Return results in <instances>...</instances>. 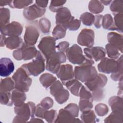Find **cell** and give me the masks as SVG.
Instances as JSON below:
<instances>
[{
	"mask_svg": "<svg viewBox=\"0 0 123 123\" xmlns=\"http://www.w3.org/2000/svg\"><path fill=\"white\" fill-rule=\"evenodd\" d=\"M38 28L34 24H30L25 27L24 37V42L28 45L34 46L36 44L39 37Z\"/></svg>",
	"mask_w": 123,
	"mask_h": 123,
	"instance_id": "obj_11",
	"label": "cell"
},
{
	"mask_svg": "<svg viewBox=\"0 0 123 123\" xmlns=\"http://www.w3.org/2000/svg\"><path fill=\"white\" fill-rule=\"evenodd\" d=\"M98 74L95 67L91 65L76 66L74 69V78L83 83L93 80Z\"/></svg>",
	"mask_w": 123,
	"mask_h": 123,
	"instance_id": "obj_6",
	"label": "cell"
},
{
	"mask_svg": "<svg viewBox=\"0 0 123 123\" xmlns=\"http://www.w3.org/2000/svg\"><path fill=\"white\" fill-rule=\"evenodd\" d=\"M100 1L101 2V3L103 5H109L110 4H111V3L112 2V0H100Z\"/></svg>",
	"mask_w": 123,
	"mask_h": 123,
	"instance_id": "obj_59",
	"label": "cell"
},
{
	"mask_svg": "<svg viewBox=\"0 0 123 123\" xmlns=\"http://www.w3.org/2000/svg\"><path fill=\"white\" fill-rule=\"evenodd\" d=\"M15 88L14 82L11 77H6L0 79V92H11Z\"/></svg>",
	"mask_w": 123,
	"mask_h": 123,
	"instance_id": "obj_26",
	"label": "cell"
},
{
	"mask_svg": "<svg viewBox=\"0 0 123 123\" xmlns=\"http://www.w3.org/2000/svg\"><path fill=\"white\" fill-rule=\"evenodd\" d=\"M84 52L87 58L96 62L101 60L106 56L105 49L101 47L85 48L84 49Z\"/></svg>",
	"mask_w": 123,
	"mask_h": 123,
	"instance_id": "obj_14",
	"label": "cell"
},
{
	"mask_svg": "<svg viewBox=\"0 0 123 123\" xmlns=\"http://www.w3.org/2000/svg\"><path fill=\"white\" fill-rule=\"evenodd\" d=\"M95 33L91 29L84 28L79 33L77 39V43L82 46L90 48L94 44Z\"/></svg>",
	"mask_w": 123,
	"mask_h": 123,
	"instance_id": "obj_10",
	"label": "cell"
},
{
	"mask_svg": "<svg viewBox=\"0 0 123 123\" xmlns=\"http://www.w3.org/2000/svg\"><path fill=\"white\" fill-rule=\"evenodd\" d=\"M123 71H118L112 73L111 75V78L114 81H119L121 79H123Z\"/></svg>",
	"mask_w": 123,
	"mask_h": 123,
	"instance_id": "obj_54",
	"label": "cell"
},
{
	"mask_svg": "<svg viewBox=\"0 0 123 123\" xmlns=\"http://www.w3.org/2000/svg\"><path fill=\"white\" fill-rule=\"evenodd\" d=\"M107 76L102 74H98L97 76L93 80L85 83L86 87L91 91H93L99 88H102L107 83Z\"/></svg>",
	"mask_w": 123,
	"mask_h": 123,
	"instance_id": "obj_16",
	"label": "cell"
},
{
	"mask_svg": "<svg viewBox=\"0 0 123 123\" xmlns=\"http://www.w3.org/2000/svg\"><path fill=\"white\" fill-rule=\"evenodd\" d=\"M79 20L83 25L86 26H91L94 24L95 16L91 13L85 12L80 15Z\"/></svg>",
	"mask_w": 123,
	"mask_h": 123,
	"instance_id": "obj_36",
	"label": "cell"
},
{
	"mask_svg": "<svg viewBox=\"0 0 123 123\" xmlns=\"http://www.w3.org/2000/svg\"><path fill=\"white\" fill-rule=\"evenodd\" d=\"M57 80V78L49 73H44L41 75L39 81L43 87L48 88L51 85Z\"/></svg>",
	"mask_w": 123,
	"mask_h": 123,
	"instance_id": "obj_27",
	"label": "cell"
},
{
	"mask_svg": "<svg viewBox=\"0 0 123 123\" xmlns=\"http://www.w3.org/2000/svg\"><path fill=\"white\" fill-rule=\"evenodd\" d=\"M40 104L44 108L47 110H48L53 107L54 102L51 98L47 97L42 99V100L40 101Z\"/></svg>",
	"mask_w": 123,
	"mask_h": 123,
	"instance_id": "obj_50",
	"label": "cell"
},
{
	"mask_svg": "<svg viewBox=\"0 0 123 123\" xmlns=\"http://www.w3.org/2000/svg\"><path fill=\"white\" fill-rule=\"evenodd\" d=\"M57 111L51 109L49 111L47 110L45 113L44 119L49 123H54L57 116Z\"/></svg>",
	"mask_w": 123,
	"mask_h": 123,
	"instance_id": "obj_45",
	"label": "cell"
},
{
	"mask_svg": "<svg viewBox=\"0 0 123 123\" xmlns=\"http://www.w3.org/2000/svg\"><path fill=\"white\" fill-rule=\"evenodd\" d=\"M46 11V9L40 8L34 4L24 9L23 15L26 20L31 21L42 17Z\"/></svg>",
	"mask_w": 123,
	"mask_h": 123,
	"instance_id": "obj_13",
	"label": "cell"
},
{
	"mask_svg": "<svg viewBox=\"0 0 123 123\" xmlns=\"http://www.w3.org/2000/svg\"><path fill=\"white\" fill-rule=\"evenodd\" d=\"M123 37L116 32H111L107 34V39L109 43L116 47L122 53L123 49Z\"/></svg>",
	"mask_w": 123,
	"mask_h": 123,
	"instance_id": "obj_20",
	"label": "cell"
},
{
	"mask_svg": "<svg viewBox=\"0 0 123 123\" xmlns=\"http://www.w3.org/2000/svg\"><path fill=\"white\" fill-rule=\"evenodd\" d=\"M105 49L108 56L111 59L114 60L117 59L120 56V53L118 49L110 43H108L106 45Z\"/></svg>",
	"mask_w": 123,
	"mask_h": 123,
	"instance_id": "obj_34",
	"label": "cell"
},
{
	"mask_svg": "<svg viewBox=\"0 0 123 123\" xmlns=\"http://www.w3.org/2000/svg\"><path fill=\"white\" fill-rule=\"evenodd\" d=\"M123 55H121L116 61L114 59L104 57L98 64V71L107 74H112L118 71H123Z\"/></svg>",
	"mask_w": 123,
	"mask_h": 123,
	"instance_id": "obj_4",
	"label": "cell"
},
{
	"mask_svg": "<svg viewBox=\"0 0 123 123\" xmlns=\"http://www.w3.org/2000/svg\"><path fill=\"white\" fill-rule=\"evenodd\" d=\"M10 11L6 8L0 9V26L2 27L10 23Z\"/></svg>",
	"mask_w": 123,
	"mask_h": 123,
	"instance_id": "obj_32",
	"label": "cell"
},
{
	"mask_svg": "<svg viewBox=\"0 0 123 123\" xmlns=\"http://www.w3.org/2000/svg\"><path fill=\"white\" fill-rule=\"evenodd\" d=\"M23 26L21 23L16 21H12L5 26L0 27L1 34L9 37H19L23 32Z\"/></svg>",
	"mask_w": 123,
	"mask_h": 123,
	"instance_id": "obj_12",
	"label": "cell"
},
{
	"mask_svg": "<svg viewBox=\"0 0 123 123\" xmlns=\"http://www.w3.org/2000/svg\"><path fill=\"white\" fill-rule=\"evenodd\" d=\"M36 106L35 104L29 101L26 103H23L19 106H15L14 113L16 116L14 118L12 123H26L30 117H34L35 114Z\"/></svg>",
	"mask_w": 123,
	"mask_h": 123,
	"instance_id": "obj_2",
	"label": "cell"
},
{
	"mask_svg": "<svg viewBox=\"0 0 123 123\" xmlns=\"http://www.w3.org/2000/svg\"><path fill=\"white\" fill-rule=\"evenodd\" d=\"M114 23L117 28V31L123 33V13H117L114 14Z\"/></svg>",
	"mask_w": 123,
	"mask_h": 123,
	"instance_id": "obj_44",
	"label": "cell"
},
{
	"mask_svg": "<svg viewBox=\"0 0 123 123\" xmlns=\"http://www.w3.org/2000/svg\"><path fill=\"white\" fill-rule=\"evenodd\" d=\"M23 43V40L21 37L18 36L8 37L6 39L5 46L7 49L13 50L20 48Z\"/></svg>",
	"mask_w": 123,
	"mask_h": 123,
	"instance_id": "obj_22",
	"label": "cell"
},
{
	"mask_svg": "<svg viewBox=\"0 0 123 123\" xmlns=\"http://www.w3.org/2000/svg\"><path fill=\"white\" fill-rule=\"evenodd\" d=\"M72 94L78 97L79 93L82 85L81 82L75 78H73L66 82L64 85Z\"/></svg>",
	"mask_w": 123,
	"mask_h": 123,
	"instance_id": "obj_23",
	"label": "cell"
},
{
	"mask_svg": "<svg viewBox=\"0 0 123 123\" xmlns=\"http://www.w3.org/2000/svg\"><path fill=\"white\" fill-rule=\"evenodd\" d=\"M66 56L69 61L74 64L79 65H93L94 61L83 55L81 48L77 44H74L66 51Z\"/></svg>",
	"mask_w": 123,
	"mask_h": 123,
	"instance_id": "obj_1",
	"label": "cell"
},
{
	"mask_svg": "<svg viewBox=\"0 0 123 123\" xmlns=\"http://www.w3.org/2000/svg\"><path fill=\"white\" fill-rule=\"evenodd\" d=\"M26 99V95L25 92L15 89L12 92L11 99L15 106H19L25 103Z\"/></svg>",
	"mask_w": 123,
	"mask_h": 123,
	"instance_id": "obj_21",
	"label": "cell"
},
{
	"mask_svg": "<svg viewBox=\"0 0 123 123\" xmlns=\"http://www.w3.org/2000/svg\"><path fill=\"white\" fill-rule=\"evenodd\" d=\"M123 111H113L105 119L104 122L105 123H120L123 122Z\"/></svg>",
	"mask_w": 123,
	"mask_h": 123,
	"instance_id": "obj_29",
	"label": "cell"
},
{
	"mask_svg": "<svg viewBox=\"0 0 123 123\" xmlns=\"http://www.w3.org/2000/svg\"><path fill=\"white\" fill-rule=\"evenodd\" d=\"M6 38L5 36L1 34L0 35V47H2L5 45Z\"/></svg>",
	"mask_w": 123,
	"mask_h": 123,
	"instance_id": "obj_56",
	"label": "cell"
},
{
	"mask_svg": "<svg viewBox=\"0 0 123 123\" xmlns=\"http://www.w3.org/2000/svg\"><path fill=\"white\" fill-rule=\"evenodd\" d=\"M79 96L81 98H89L92 99V95L91 91L84 86H82L80 88Z\"/></svg>",
	"mask_w": 123,
	"mask_h": 123,
	"instance_id": "obj_49",
	"label": "cell"
},
{
	"mask_svg": "<svg viewBox=\"0 0 123 123\" xmlns=\"http://www.w3.org/2000/svg\"><path fill=\"white\" fill-rule=\"evenodd\" d=\"M14 69L12 61L8 58H1L0 60V75L1 77H8Z\"/></svg>",
	"mask_w": 123,
	"mask_h": 123,
	"instance_id": "obj_17",
	"label": "cell"
},
{
	"mask_svg": "<svg viewBox=\"0 0 123 123\" xmlns=\"http://www.w3.org/2000/svg\"><path fill=\"white\" fill-rule=\"evenodd\" d=\"M72 16L70 11L67 8L62 7L56 12L55 16L56 24L62 25L65 26Z\"/></svg>",
	"mask_w": 123,
	"mask_h": 123,
	"instance_id": "obj_18",
	"label": "cell"
},
{
	"mask_svg": "<svg viewBox=\"0 0 123 123\" xmlns=\"http://www.w3.org/2000/svg\"><path fill=\"white\" fill-rule=\"evenodd\" d=\"M93 100L89 98H81L79 101L78 107L81 112L91 110L93 107Z\"/></svg>",
	"mask_w": 123,
	"mask_h": 123,
	"instance_id": "obj_35",
	"label": "cell"
},
{
	"mask_svg": "<svg viewBox=\"0 0 123 123\" xmlns=\"http://www.w3.org/2000/svg\"><path fill=\"white\" fill-rule=\"evenodd\" d=\"M33 2V0H12L10 7L12 8L21 9L25 8Z\"/></svg>",
	"mask_w": 123,
	"mask_h": 123,
	"instance_id": "obj_37",
	"label": "cell"
},
{
	"mask_svg": "<svg viewBox=\"0 0 123 123\" xmlns=\"http://www.w3.org/2000/svg\"><path fill=\"white\" fill-rule=\"evenodd\" d=\"M66 0H53L50 1V4L49 6V9L50 11L53 12H57L66 3Z\"/></svg>",
	"mask_w": 123,
	"mask_h": 123,
	"instance_id": "obj_43",
	"label": "cell"
},
{
	"mask_svg": "<svg viewBox=\"0 0 123 123\" xmlns=\"http://www.w3.org/2000/svg\"><path fill=\"white\" fill-rule=\"evenodd\" d=\"M103 16L101 14H98L95 16L94 25L96 28H100L102 25V21Z\"/></svg>",
	"mask_w": 123,
	"mask_h": 123,
	"instance_id": "obj_53",
	"label": "cell"
},
{
	"mask_svg": "<svg viewBox=\"0 0 123 123\" xmlns=\"http://www.w3.org/2000/svg\"><path fill=\"white\" fill-rule=\"evenodd\" d=\"M12 94L10 92H0V102L1 105L12 106L13 103L11 99Z\"/></svg>",
	"mask_w": 123,
	"mask_h": 123,
	"instance_id": "obj_40",
	"label": "cell"
},
{
	"mask_svg": "<svg viewBox=\"0 0 123 123\" xmlns=\"http://www.w3.org/2000/svg\"><path fill=\"white\" fill-rule=\"evenodd\" d=\"M110 10L113 14L123 13V0H113L111 3Z\"/></svg>",
	"mask_w": 123,
	"mask_h": 123,
	"instance_id": "obj_38",
	"label": "cell"
},
{
	"mask_svg": "<svg viewBox=\"0 0 123 123\" xmlns=\"http://www.w3.org/2000/svg\"><path fill=\"white\" fill-rule=\"evenodd\" d=\"M12 79L14 82L15 89L27 92L32 83V79L29 74L22 67L18 68L12 75Z\"/></svg>",
	"mask_w": 123,
	"mask_h": 123,
	"instance_id": "obj_3",
	"label": "cell"
},
{
	"mask_svg": "<svg viewBox=\"0 0 123 123\" xmlns=\"http://www.w3.org/2000/svg\"><path fill=\"white\" fill-rule=\"evenodd\" d=\"M46 111L47 110L44 108L40 103L38 104L36 106L35 115L37 117L40 118L41 119H44V114Z\"/></svg>",
	"mask_w": 123,
	"mask_h": 123,
	"instance_id": "obj_51",
	"label": "cell"
},
{
	"mask_svg": "<svg viewBox=\"0 0 123 123\" xmlns=\"http://www.w3.org/2000/svg\"><path fill=\"white\" fill-rule=\"evenodd\" d=\"M56 75L59 78L62 85L73 78H74V71L72 65L69 64L61 65Z\"/></svg>",
	"mask_w": 123,
	"mask_h": 123,
	"instance_id": "obj_15",
	"label": "cell"
},
{
	"mask_svg": "<svg viewBox=\"0 0 123 123\" xmlns=\"http://www.w3.org/2000/svg\"><path fill=\"white\" fill-rule=\"evenodd\" d=\"M54 123H83L76 117H74L67 110L61 109L59 110Z\"/></svg>",
	"mask_w": 123,
	"mask_h": 123,
	"instance_id": "obj_19",
	"label": "cell"
},
{
	"mask_svg": "<svg viewBox=\"0 0 123 123\" xmlns=\"http://www.w3.org/2000/svg\"><path fill=\"white\" fill-rule=\"evenodd\" d=\"M70 96L69 91L64 88L59 91L54 96L55 99L59 104H62L66 102Z\"/></svg>",
	"mask_w": 123,
	"mask_h": 123,
	"instance_id": "obj_33",
	"label": "cell"
},
{
	"mask_svg": "<svg viewBox=\"0 0 123 123\" xmlns=\"http://www.w3.org/2000/svg\"><path fill=\"white\" fill-rule=\"evenodd\" d=\"M29 122H37V123H44V121L42 119L37 118H35V117H32V118L30 119Z\"/></svg>",
	"mask_w": 123,
	"mask_h": 123,
	"instance_id": "obj_58",
	"label": "cell"
},
{
	"mask_svg": "<svg viewBox=\"0 0 123 123\" xmlns=\"http://www.w3.org/2000/svg\"><path fill=\"white\" fill-rule=\"evenodd\" d=\"M66 61V56L64 53L56 51L46 59V69L50 72L56 74L61 64L65 62Z\"/></svg>",
	"mask_w": 123,
	"mask_h": 123,
	"instance_id": "obj_7",
	"label": "cell"
},
{
	"mask_svg": "<svg viewBox=\"0 0 123 123\" xmlns=\"http://www.w3.org/2000/svg\"><path fill=\"white\" fill-rule=\"evenodd\" d=\"M69 43L68 41H63L60 42L56 46V49H58V51L64 53L66 52V50L69 48Z\"/></svg>",
	"mask_w": 123,
	"mask_h": 123,
	"instance_id": "obj_52",
	"label": "cell"
},
{
	"mask_svg": "<svg viewBox=\"0 0 123 123\" xmlns=\"http://www.w3.org/2000/svg\"><path fill=\"white\" fill-rule=\"evenodd\" d=\"M67 110L74 117H77L79 114V107L75 103H70L64 108Z\"/></svg>",
	"mask_w": 123,
	"mask_h": 123,
	"instance_id": "obj_47",
	"label": "cell"
},
{
	"mask_svg": "<svg viewBox=\"0 0 123 123\" xmlns=\"http://www.w3.org/2000/svg\"><path fill=\"white\" fill-rule=\"evenodd\" d=\"M104 6L99 0H90L88 3V8L89 11L94 14H98L104 10Z\"/></svg>",
	"mask_w": 123,
	"mask_h": 123,
	"instance_id": "obj_30",
	"label": "cell"
},
{
	"mask_svg": "<svg viewBox=\"0 0 123 123\" xmlns=\"http://www.w3.org/2000/svg\"><path fill=\"white\" fill-rule=\"evenodd\" d=\"M38 26L43 33L48 34L49 32L51 27L50 21L45 17L42 18L39 20Z\"/></svg>",
	"mask_w": 123,
	"mask_h": 123,
	"instance_id": "obj_39",
	"label": "cell"
},
{
	"mask_svg": "<svg viewBox=\"0 0 123 123\" xmlns=\"http://www.w3.org/2000/svg\"><path fill=\"white\" fill-rule=\"evenodd\" d=\"M123 79H121V80L119 81L118 87H119V90H123Z\"/></svg>",
	"mask_w": 123,
	"mask_h": 123,
	"instance_id": "obj_60",
	"label": "cell"
},
{
	"mask_svg": "<svg viewBox=\"0 0 123 123\" xmlns=\"http://www.w3.org/2000/svg\"><path fill=\"white\" fill-rule=\"evenodd\" d=\"M36 4L40 8H45L47 6L49 1L48 0H37L35 1Z\"/></svg>",
	"mask_w": 123,
	"mask_h": 123,
	"instance_id": "obj_55",
	"label": "cell"
},
{
	"mask_svg": "<svg viewBox=\"0 0 123 123\" xmlns=\"http://www.w3.org/2000/svg\"><path fill=\"white\" fill-rule=\"evenodd\" d=\"M109 105L111 107L112 111H123V97L119 96L111 97L108 101Z\"/></svg>",
	"mask_w": 123,
	"mask_h": 123,
	"instance_id": "obj_24",
	"label": "cell"
},
{
	"mask_svg": "<svg viewBox=\"0 0 123 123\" xmlns=\"http://www.w3.org/2000/svg\"><path fill=\"white\" fill-rule=\"evenodd\" d=\"M49 92L51 95L53 97L61 90L63 88V86L62 83H61L59 80H56L49 87Z\"/></svg>",
	"mask_w": 123,
	"mask_h": 123,
	"instance_id": "obj_46",
	"label": "cell"
},
{
	"mask_svg": "<svg viewBox=\"0 0 123 123\" xmlns=\"http://www.w3.org/2000/svg\"><path fill=\"white\" fill-rule=\"evenodd\" d=\"M45 60L40 51H38L33 60L29 63L23 64L21 67L24 68L29 75L37 76L43 72L46 68Z\"/></svg>",
	"mask_w": 123,
	"mask_h": 123,
	"instance_id": "obj_5",
	"label": "cell"
},
{
	"mask_svg": "<svg viewBox=\"0 0 123 123\" xmlns=\"http://www.w3.org/2000/svg\"><path fill=\"white\" fill-rule=\"evenodd\" d=\"M67 29L62 25H56L52 32L53 37L56 39H61L66 36Z\"/></svg>",
	"mask_w": 123,
	"mask_h": 123,
	"instance_id": "obj_31",
	"label": "cell"
},
{
	"mask_svg": "<svg viewBox=\"0 0 123 123\" xmlns=\"http://www.w3.org/2000/svg\"><path fill=\"white\" fill-rule=\"evenodd\" d=\"M56 40L53 37H44L41 38L38 44V48L46 59L56 52Z\"/></svg>",
	"mask_w": 123,
	"mask_h": 123,
	"instance_id": "obj_9",
	"label": "cell"
},
{
	"mask_svg": "<svg viewBox=\"0 0 123 123\" xmlns=\"http://www.w3.org/2000/svg\"><path fill=\"white\" fill-rule=\"evenodd\" d=\"M95 111L97 115L103 117L107 115L109 112V108L104 103H98L95 107Z\"/></svg>",
	"mask_w": 123,
	"mask_h": 123,
	"instance_id": "obj_42",
	"label": "cell"
},
{
	"mask_svg": "<svg viewBox=\"0 0 123 123\" xmlns=\"http://www.w3.org/2000/svg\"><path fill=\"white\" fill-rule=\"evenodd\" d=\"M82 121L86 123H95L99 122L98 118L93 110H88L82 112L80 116Z\"/></svg>",
	"mask_w": 123,
	"mask_h": 123,
	"instance_id": "obj_25",
	"label": "cell"
},
{
	"mask_svg": "<svg viewBox=\"0 0 123 123\" xmlns=\"http://www.w3.org/2000/svg\"><path fill=\"white\" fill-rule=\"evenodd\" d=\"M37 51L34 46H29L24 42L20 48L13 51L12 55L13 58L17 61L23 60L27 61L34 58Z\"/></svg>",
	"mask_w": 123,
	"mask_h": 123,
	"instance_id": "obj_8",
	"label": "cell"
},
{
	"mask_svg": "<svg viewBox=\"0 0 123 123\" xmlns=\"http://www.w3.org/2000/svg\"><path fill=\"white\" fill-rule=\"evenodd\" d=\"M12 0H8V1H3L0 0V6L1 7L3 6H5L6 5H9L10 6Z\"/></svg>",
	"mask_w": 123,
	"mask_h": 123,
	"instance_id": "obj_57",
	"label": "cell"
},
{
	"mask_svg": "<svg viewBox=\"0 0 123 123\" xmlns=\"http://www.w3.org/2000/svg\"><path fill=\"white\" fill-rule=\"evenodd\" d=\"M102 26L104 29L117 31V28L114 23L113 19L110 14H106L104 15L102 21Z\"/></svg>",
	"mask_w": 123,
	"mask_h": 123,
	"instance_id": "obj_28",
	"label": "cell"
},
{
	"mask_svg": "<svg viewBox=\"0 0 123 123\" xmlns=\"http://www.w3.org/2000/svg\"><path fill=\"white\" fill-rule=\"evenodd\" d=\"M81 25V21L74 17L72 16L71 19L65 25L66 29H69L70 31H76L78 30Z\"/></svg>",
	"mask_w": 123,
	"mask_h": 123,
	"instance_id": "obj_41",
	"label": "cell"
},
{
	"mask_svg": "<svg viewBox=\"0 0 123 123\" xmlns=\"http://www.w3.org/2000/svg\"><path fill=\"white\" fill-rule=\"evenodd\" d=\"M92 95L93 100L99 101L103 99L105 97L104 91L102 88H99L91 92Z\"/></svg>",
	"mask_w": 123,
	"mask_h": 123,
	"instance_id": "obj_48",
	"label": "cell"
}]
</instances>
